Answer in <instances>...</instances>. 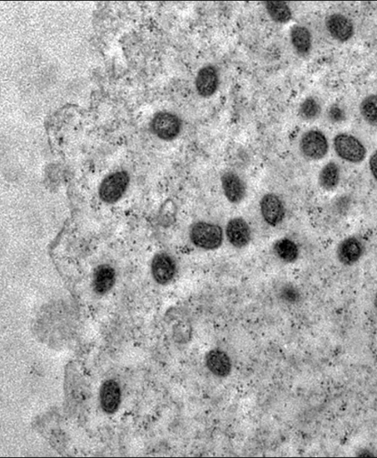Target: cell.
<instances>
[{
  "label": "cell",
  "instance_id": "9a60e30c",
  "mask_svg": "<svg viewBox=\"0 0 377 458\" xmlns=\"http://www.w3.org/2000/svg\"><path fill=\"white\" fill-rule=\"evenodd\" d=\"M291 42L299 56H307L312 47V37L309 29L302 26L294 27L291 31Z\"/></svg>",
  "mask_w": 377,
  "mask_h": 458
},
{
  "label": "cell",
  "instance_id": "d6986e66",
  "mask_svg": "<svg viewBox=\"0 0 377 458\" xmlns=\"http://www.w3.org/2000/svg\"><path fill=\"white\" fill-rule=\"evenodd\" d=\"M274 250L276 255L282 261L292 263L297 260L299 256V248L294 241L289 239H282L276 243Z\"/></svg>",
  "mask_w": 377,
  "mask_h": 458
},
{
  "label": "cell",
  "instance_id": "8992f818",
  "mask_svg": "<svg viewBox=\"0 0 377 458\" xmlns=\"http://www.w3.org/2000/svg\"><path fill=\"white\" fill-rule=\"evenodd\" d=\"M151 272L153 278L158 283L165 285L175 276V262L166 253L158 254L153 258Z\"/></svg>",
  "mask_w": 377,
  "mask_h": 458
},
{
  "label": "cell",
  "instance_id": "3957f363",
  "mask_svg": "<svg viewBox=\"0 0 377 458\" xmlns=\"http://www.w3.org/2000/svg\"><path fill=\"white\" fill-rule=\"evenodd\" d=\"M129 184V176L125 171L110 174L101 183L99 194L106 203H114L125 193Z\"/></svg>",
  "mask_w": 377,
  "mask_h": 458
},
{
  "label": "cell",
  "instance_id": "5bb4252c",
  "mask_svg": "<svg viewBox=\"0 0 377 458\" xmlns=\"http://www.w3.org/2000/svg\"><path fill=\"white\" fill-rule=\"evenodd\" d=\"M206 365L213 375L227 376L232 370L230 358L227 353L219 350H213L206 356Z\"/></svg>",
  "mask_w": 377,
  "mask_h": 458
},
{
  "label": "cell",
  "instance_id": "7a4b0ae2",
  "mask_svg": "<svg viewBox=\"0 0 377 458\" xmlns=\"http://www.w3.org/2000/svg\"><path fill=\"white\" fill-rule=\"evenodd\" d=\"M334 146L337 156L347 162L359 163L366 157V148L358 139L351 134H337L335 138Z\"/></svg>",
  "mask_w": 377,
  "mask_h": 458
},
{
  "label": "cell",
  "instance_id": "ac0fdd59",
  "mask_svg": "<svg viewBox=\"0 0 377 458\" xmlns=\"http://www.w3.org/2000/svg\"><path fill=\"white\" fill-rule=\"evenodd\" d=\"M265 8L270 18L277 23H287L292 17L291 10L285 2L269 1L265 3Z\"/></svg>",
  "mask_w": 377,
  "mask_h": 458
},
{
  "label": "cell",
  "instance_id": "2e32d148",
  "mask_svg": "<svg viewBox=\"0 0 377 458\" xmlns=\"http://www.w3.org/2000/svg\"><path fill=\"white\" fill-rule=\"evenodd\" d=\"M115 281L116 272L111 266H99L94 272L93 285L98 293H105L110 291Z\"/></svg>",
  "mask_w": 377,
  "mask_h": 458
},
{
  "label": "cell",
  "instance_id": "603a6c76",
  "mask_svg": "<svg viewBox=\"0 0 377 458\" xmlns=\"http://www.w3.org/2000/svg\"><path fill=\"white\" fill-rule=\"evenodd\" d=\"M329 117L331 119V121L335 122L341 121L344 118V113L342 112L339 108L333 107L330 110Z\"/></svg>",
  "mask_w": 377,
  "mask_h": 458
},
{
  "label": "cell",
  "instance_id": "8fae6325",
  "mask_svg": "<svg viewBox=\"0 0 377 458\" xmlns=\"http://www.w3.org/2000/svg\"><path fill=\"white\" fill-rule=\"evenodd\" d=\"M226 236L232 246L244 248L251 240V229L244 219L234 218L228 223Z\"/></svg>",
  "mask_w": 377,
  "mask_h": 458
},
{
  "label": "cell",
  "instance_id": "277c9868",
  "mask_svg": "<svg viewBox=\"0 0 377 458\" xmlns=\"http://www.w3.org/2000/svg\"><path fill=\"white\" fill-rule=\"evenodd\" d=\"M300 150L306 158L319 160L328 153V141L324 133L316 130L309 131L301 138Z\"/></svg>",
  "mask_w": 377,
  "mask_h": 458
},
{
  "label": "cell",
  "instance_id": "5b68a950",
  "mask_svg": "<svg viewBox=\"0 0 377 458\" xmlns=\"http://www.w3.org/2000/svg\"><path fill=\"white\" fill-rule=\"evenodd\" d=\"M180 119L170 112H160L154 117L151 129L154 134L162 141H173L181 132Z\"/></svg>",
  "mask_w": 377,
  "mask_h": 458
},
{
  "label": "cell",
  "instance_id": "7c38bea8",
  "mask_svg": "<svg viewBox=\"0 0 377 458\" xmlns=\"http://www.w3.org/2000/svg\"><path fill=\"white\" fill-rule=\"evenodd\" d=\"M221 186L228 200L233 204L241 202L245 197V183L236 173L226 172L223 174Z\"/></svg>",
  "mask_w": 377,
  "mask_h": 458
},
{
  "label": "cell",
  "instance_id": "cb8c5ba5",
  "mask_svg": "<svg viewBox=\"0 0 377 458\" xmlns=\"http://www.w3.org/2000/svg\"><path fill=\"white\" fill-rule=\"evenodd\" d=\"M282 293H284L286 300L289 302H295L297 300V297H299L297 292L295 290L294 288L291 287L285 289Z\"/></svg>",
  "mask_w": 377,
  "mask_h": 458
},
{
  "label": "cell",
  "instance_id": "6da1fadb",
  "mask_svg": "<svg viewBox=\"0 0 377 458\" xmlns=\"http://www.w3.org/2000/svg\"><path fill=\"white\" fill-rule=\"evenodd\" d=\"M190 235L193 245L206 250L219 248L223 241L221 227L204 221L195 224L191 228Z\"/></svg>",
  "mask_w": 377,
  "mask_h": 458
},
{
  "label": "cell",
  "instance_id": "9c48e42d",
  "mask_svg": "<svg viewBox=\"0 0 377 458\" xmlns=\"http://www.w3.org/2000/svg\"><path fill=\"white\" fill-rule=\"evenodd\" d=\"M326 27L330 36L341 43L348 41L354 36L353 23L340 14H331L327 18Z\"/></svg>",
  "mask_w": 377,
  "mask_h": 458
},
{
  "label": "cell",
  "instance_id": "4fadbf2b",
  "mask_svg": "<svg viewBox=\"0 0 377 458\" xmlns=\"http://www.w3.org/2000/svg\"><path fill=\"white\" fill-rule=\"evenodd\" d=\"M121 398V388L114 381H108L104 383L101 391V402L103 410L108 414H112L120 405Z\"/></svg>",
  "mask_w": 377,
  "mask_h": 458
},
{
  "label": "cell",
  "instance_id": "484cf974",
  "mask_svg": "<svg viewBox=\"0 0 377 458\" xmlns=\"http://www.w3.org/2000/svg\"><path fill=\"white\" fill-rule=\"evenodd\" d=\"M375 306H376V310L377 311V293H376V298H375Z\"/></svg>",
  "mask_w": 377,
  "mask_h": 458
},
{
  "label": "cell",
  "instance_id": "d4e9b609",
  "mask_svg": "<svg viewBox=\"0 0 377 458\" xmlns=\"http://www.w3.org/2000/svg\"><path fill=\"white\" fill-rule=\"evenodd\" d=\"M369 168L372 174L377 182V151L373 154L369 159Z\"/></svg>",
  "mask_w": 377,
  "mask_h": 458
},
{
  "label": "cell",
  "instance_id": "ffe728a7",
  "mask_svg": "<svg viewBox=\"0 0 377 458\" xmlns=\"http://www.w3.org/2000/svg\"><path fill=\"white\" fill-rule=\"evenodd\" d=\"M360 111L367 123L377 127V95H370L365 98L361 104Z\"/></svg>",
  "mask_w": 377,
  "mask_h": 458
},
{
  "label": "cell",
  "instance_id": "7402d4cb",
  "mask_svg": "<svg viewBox=\"0 0 377 458\" xmlns=\"http://www.w3.org/2000/svg\"><path fill=\"white\" fill-rule=\"evenodd\" d=\"M191 326L186 323H181L175 331V339L180 343H186L191 339Z\"/></svg>",
  "mask_w": 377,
  "mask_h": 458
},
{
  "label": "cell",
  "instance_id": "44dd1931",
  "mask_svg": "<svg viewBox=\"0 0 377 458\" xmlns=\"http://www.w3.org/2000/svg\"><path fill=\"white\" fill-rule=\"evenodd\" d=\"M321 113V106L319 102L313 97H308L302 103L300 108V117L305 121H313L319 117Z\"/></svg>",
  "mask_w": 377,
  "mask_h": 458
},
{
  "label": "cell",
  "instance_id": "30bf717a",
  "mask_svg": "<svg viewBox=\"0 0 377 458\" xmlns=\"http://www.w3.org/2000/svg\"><path fill=\"white\" fill-rule=\"evenodd\" d=\"M364 247L356 237L345 239L340 243L337 250V256L342 265L351 266L358 261L363 255Z\"/></svg>",
  "mask_w": 377,
  "mask_h": 458
},
{
  "label": "cell",
  "instance_id": "e0dca14e",
  "mask_svg": "<svg viewBox=\"0 0 377 458\" xmlns=\"http://www.w3.org/2000/svg\"><path fill=\"white\" fill-rule=\"evenodd\" d=\"M319 180L320 186L324 190H335L340 181V168L337 164L333 162L327 163L319 173Z\"/></svg>",
  "mask_w": 377,
  "mask_h": 458
},
{
  "label": "cell",
  "instance_id": "ba28073f",
  "mask_svg": "<svg viewBox=\"0 0 377 458\" xmlns=\"http://www.w3.org/2000/svg\"><path fill=\"white\" fill-rule=\"evenodd\" d=\"M219 86V77L217 69L212 66H206L198 71L195 79V88L202 97H210L217 91Z\"/></svg>",
  "mask_w": 377,
  "mask_h": 458
},
{
  "label": "cell",
  "instance_id": "52a82bcc",
  "mask_svg": "<svg viewBox=\"0 0 377 458\" xmlns=\"http://www.w3.org/2000/svg\"><path fill=\"white\" fill-rule=\"evenodd\" d=\"M260 210L265 221L271 226L279 225L285 216L284 204L275 194H267L262 198Z\"/></svg>",
  "mask_w": 377,
  "mask_h": 458
}]
</instances>
